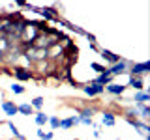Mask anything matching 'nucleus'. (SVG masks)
I'll list each match as a JSON object with an SVG mask.
<instances>
[{"label":"nucleus","mask_w":150,"mask_h":140,"mask_svg":"<svg viewBox=\"0 0 150 140\" xmlns=\"http://www.w3.org/2000/svg\"><path fill=\"white\" fill-rule=\"evenodd\" d=\"M38 15H41V21H45L47 24H49V22H58V19H60L58 4H53V6H43V8H40V13H38Z\"/></svg>","instance_id":"obj_1"},{"label":"nucleus","mask_w":150,"mask_h":140,"mask_svg":"<svg viewBox=\"0 0 150 140\" xmlns=\"http://www.w3.org/2000/svg\"><path fill=\"white\" fill-rule=\"evenodd\" d=\"M150 73V64L148 62H129V67H128V77H139V78H144L146 75Z\"/></svg>","instance_id":"obj_2"},{"label":"nucleus","mask_w":150,"mask_h":140,"mask_svg":"<svg viewBox=\"0 0 150 140\" xmlns=\"http://www.w3.org/2000/svg\"><path fill=\"white\" fill-rule=\"evenodd\" d=\"M11 77H15V80L21 84V82H26V80H32L34 78V71L26 65H15L11 67Z\"/></svg>","instance_id":"obj_3"},{"label":"nucleus","mask_w":150,"mask_h":140,"mask_svg":"<svg viewBox=\"0 0 150 140\" xmlns=\"http://www.w3.org/2000/svg\"><path fill=\"white\" fill-rule=\"evenodd\" d=\"M81 90H83V93L86 97H98V95H103V93H105V86L90 80V82H83Z\"/></svg>","instance_id":"obj_4"},{"label":"nucleus","mask_w":150,"mask_h":140,"mask_svg":"<svg viewBox=\"0 0 150 140\" xmlns=\"http://www.w3.org/2000/svg\"><path fill=\"white\" fill-rule=\"evenodd\" d=\"M128 67H129V60L120 58V62L109 65V67H107V71H109V75H111L112 78H116V77H122V75L128 73Z\"/></svg>","instance_id":"obj_5"},{"label":"nucleus","mask_w":150,"mask_h":140,"mask_svg":"<svg viewBox=\"0 0 150 140\" xmlns=\"http://www.w3.org/2000/svg\"><path fill=\"white\" fill-rule=\"evenodd\" d=\"M77 112H79L77 116H81V118H92V120H94V116L100 112V106H98L96 103H92V105H90L88 101H84L83 105L77 108Z\"/></svg>","instance_id":"obj_6"},{"label":"nucleus","mask_w":150,"mask_h":140,"mask_svg":"<svg viewBox=\"0 0 150 140\" xmlns=\"http://www.w3.org/2000/svg\"><path fill=\"white\" fill-rule=\"evenodd\" d=\"M126 90H128V86H126V84H118L116 80L105 86V93H107V95H111V97H115V99H116V97H120V95H124Z\"/></svg>","instance_id":"obj_7"},{"label":"nucleus","mask_w":150,"mask_h":140,"mask_svg":"<svg viewBox=\"0 0 150 140\" xmlns=\"http://www.w3.org/2000/svg\"><path fill=\"white\" fill-rule=\"evenodd\" d=\"M56 24H60V26L68 28L69 32H73V34H77V36H86V30H84L83 26H77V24H75V22L68 21V19H64V17H60V19H58V22H56Z\"/></svg>","instance_id":"obj_8"},{"label":"nucleus","mask_w":150,"mask_h":140,"mask_svg":"<svg viewBox=\"0 0 150 140\" xmlns=\"http://www.w3.org/2000/svg\"><path fill=\"white\" fill-rule=\"evenodd\" d=\"M98 54H100L101 58L105 60V64H109V65L116 64V62H120V58H122L120 54L112 52V50H109V49H100V52H98ZM109 65H107V67H109Z\"/></svg>","instance_id":"obj_9"},{"label":"nucleus","mask_w":150,"mask_h":140,"mask_svg":"<svg viewBox=\"0 0 150 140\" xmlns=\"http://www.w3.org/2000/svg\"><path fill=\"white\" fill-rule=\"evenodd\" d=\"M0 108H2V112L8 116V118H13V116H17V103H15V101L4 99L2 103H0Z\"/></svg>","instance_id":"obj_10"},{"label":"nucleus","mask_w":150,"mask_h":140,"mask_svg":"<svg viewBox=\"0 0 150 140\" xmlns=\"http://www.w3.org/2000/svg\"><path fill=\"white\" fill-rule=\"evenodd\" d=\"M79 121H81V118L75 116V114L73 116H68V118H60V129H62V131H69V129L77 127Z\"/></svg>","instance_id":"obj_11"},{"label":"nucleus","mask_w":150,"mask_h":140,"mask_svg":"<svg viewBox=\"0 0 150 140\" xmlns=\"http://www.w3.org/2000/svg\"><path fill=\"white\" fill-rule=\"evenodd\" d=\"M101 125L105 127H115L116 125V114L112 110H103L101 112Z\"/></svg>","instance_id":"obj_12"},{"label":"nucleus","mask_w":150,"mask_h":140,"mask_svg":"<svg viewBox=\"0 0 150 140\" xmlns=\"http://www.w3.org/2000/svg\"><path fill=\"white\" fill-rule=\"evenodd\" d=\"M131 105L135 106L141 121H148V118H150V105H141V103H131Z\"/></svg>","instance_id":"obj_13"},{"label":"nucleus","mask_w":150,"mask_h":140,"mask_svg":"<svg viewBox=\"0 0 150 140\" xmlns=\"http://www.w3.org/2000/svg\"><path fill=\"white\" fill-rule=\"evenodd\" d=\"M126 86L131 88L135 92H143L144 90V78H139V77H128V82Z\"/></svg>","instance_id":"obj_14"},{"label":"nucleus","mask_w":150,"mask_h":140,"mask_svg":"<svg viewBox=\"0 0 150 140\" xmlns=\"http://www.w3.org/2000/svg\"><path fill=\"white\" fill-rule=\"evenodd\" d=\"M129 101H133V103H141V105H148V101H150V93L146 90H143V92H135L133 93V97H131Z\"/></svg>","instance_id":"obj_15"},{"label":"nucleus","mask_w":150,"mask_h":140,"mask_svg":"<svg viewBox=\"0 0 150 140\" xmlns=\"http://www.w3.org/2000/svg\"><path fill=\"white\" fill-rule=\"evenodd\" d=\"M6 123H8V129H9V133H11V136L15 138V140H26V134H23L21 131H19V127L13 123L11 120H8Z\"/></svg>","instance_id":"obj_16"},{"label":"nucleus","mask_w":150,"mask_h":140,"mask_svg":"<svg viewBox=\"0 0 150 140\" xmlns=\"http://www.w3.org/2000/svg\"><path fill=\"white\" fill-rule=\"evenodd\" d=\"M17 114H21V116H34V108L30 106L28 101L19 103V105H17Z\"/></svg>","instance_id":"obj_17"},{"label":"nucleus","mask_w":150,"mask_h":140,"mask_svg":"<svg viewBox=\"0 0 150 140\" xmlns=\"http://www.w3.org/2000/svg\"><path fill=\"white\" fill-rule=\"evenodd\" d=\"M28 103H30V106L34 108V112H41V108H43V105H45V97L36 95V97H32Z\"/></svg>","instance_id":"obj_18"},{"label":"nucleus","mask_w":150,"mask_h":140,"mask_svg":"<svg viewBox=\"0 0 150 140\" xmlns=\"http://www.w3.org/2000/svg\"><path fill=\"white\" fill-rule=\"evenodd\" d=\"M122 116H124V120H139V114H137V110H135L133 105L126 106V108L122 110Z\"/></svg>","instance_id":"obj_19"},{"label":"nucleus","mask_w":150,"mask_h":140,"mask_svg":"<svg viewBox=\"0 0 150 140\" xmlns=\"http://www.w3.org/2000/svg\"><path fill=\"white\" fill-rule=\"evenodd\" d=\"M47 120H49V116H47L45 112H34V123L38 125V127L43 129L47 125Z\"/></svg>","instance_id":"obj_20"},{"label":"nucleus","mask_w":150,"mask_h":140,"mask_svg":"<svg viewBox=\"0 0 150 140\" xmlns=\"http://www.w3.org/2000/svg\"><path fill=\"white\" fill-rule=\"evenodd\" d=\"M92 82H98V84H101V86H107V84L115 82V78H112L109 73H105V75H98L96 78H92Z\"/></svg>","instance_id":"obj_21"},{"label":"nucleus","mask_w":150,"mask_h":140,"mask_svg":"<svg viewBox=\"0 0 150 140\" xmlns=\"http://www.w3.org/2000/svg\"><path fill=\"white\" fill-rule=\"evenodd\" d=\"M9 92L15 93V95H23V93L26 92V88L23 86V84H19V82H13L11 86H9Z\"/></svg>","instance_id":"obj_22"},{"label":"nucleus","mask_w":150,"mask_h":140,"mask_svg":"<svg viewBox=\"0 0 150 140\" xmlns=\"http://www.w3.org/2000/svg\"><path fill=\"white\" fill-rule=\"evenodd\" d=\"M47 125H49L53 131L60 129V116H49V120H47Z\"/></svg>","instance_id":"obj_23"},{"label":"nucleus","mask_w":150,"mask_h":140,"mask_svg":"<svg viewBox=\"0 0 150 140\" xmlns=\"http://www.w3.org/2000/svg\"><path fill=\"white\" fill-rule=\"evenodd\" d=\"M90 69H94L98 75H105V73H109L107 71V65H101V64H98V62H90Z\"/></svg>","instance_id":"obj_24"},{"label":"nucleus","mask_w":150,"mask_h":140,"mask_svg":"<svg viewBox=\"0 0 150 140\" xmlns=\"http://www.w3.org/2000/svg\"><path fill=\"white\" fill-rule=\"evenodd\" d=\"M79 118H81V116H79ZM79 125H86V127H92V125H94V120H92V118H81Z\"/></svg>","instance_id":"obj_25"},{"label":"nucleus","mask_w":150,"mask_h":140,"mask_svg":"<svg viewBox=\"0 0 150 140\" xmlns=\"http://www.w3.org/2000/svg\"><path fill=\"white\" fill-rule=\"evenodd\" d=\"M84 37H86V41H88V43H98V41H96V36L90 34V32H86V36H84Z\"/></svg>","instance_id":"obj_26"},{"label":"nucleus","mask_w":150,"mask_h":140,"mask_svg":"<svg viewBox=\"0 0 150 140\" xmlns=\"http://www.w3.org/2000/svg\"><path fill=\"white\" fill-rule=\"evenodd\" d=\"M36 134H38V138H40V140H43V136H45V131L41 129V127H38V131H36Z\"/></svg>","instance_id":"obj_27"},{"label":"nucleus","mask_w":150,"mask_h":140,"mask_svg":"<svg viewBox=\"0 0 150 140\" xmlns=\"http://www.w3.org/2000/svg\"><path fill=\"white\" fill-rule=\"evenodd\" d=\"M53 138H54V133H53V131H47L45 136H43V140H53Z\"/></svg>","instance_id":"obj_28"},{"label":"nucleus","mask_w":150,"mask_h":140,"mask_svg":"<svg viewBox=\"0 0 150 140\" xmlns=\"http://www.w3.org/2000/svg\"><path fill=\"white\" fill-rule=\"evenodd\" d=\"M88 47H90V50H96V52H100V47H98V43H88Z\"/></svg>","instance_id":"obj_29"},{"label":"nucleus","mask_w":150,"mask_h":140,"mask_svg":"<svg viewBox=\"0 0 150 140\" xmlns=\"http://www.w3.org/2000/svg\"><path fill=\"white\" fill-rule=\"evenodd\" d=\"M92 134H94V138H100V136H101V131H100V129H94Z\"/></svg>","instance_id":"obj_30"},{"label":"nucleus","mask_w":150,"mask_h":140,"mask_svg":"<svg viewBox=\"0 0 150 140\" xmlns=\"http://www.w3.org/2000/svg\"><path fill=\"white\" fill-rule=\"evenodd\" d=\"M15 6H17L19 9H23V8H25V2H15Z\"/></svg>","instance_id":"obj_31"},{"label":"nucleus","mask_w":150,"mask_h":140,"mask_svg":"<svg viewBox=\"0 0 150 140\" xmlns=\"http://www.w3.org/2000/svg\"><path fill=\"white\" fill-rule=\"evenodd\" d=\"M143 140H150V136H143Z\"/></svg>","instance_id":"obj_32"},{"label":"nucleus","mask_w":150,"mask_h":140,"mask_svg":"<svg viewBox=\"0 0 150 140\" xmlns=\"http://www.w3.org/2000/svg\"><path fill=\"white\" fill-rule=\"evenodd\" d=\"M71 140H81V138H71Z\"/></svg>","instance_id":"obj_33"},{"label":"nucleus","mask_w":150,"mask_h":140,"mask_svg":"<svg viewBox=\"0 0 150 140\" xmlns=\"http://www.w3.org/2000/svg\"><path fill=\"white\" fill-rule=\"evenodd\" d=\"M0 123H2V121H0Z\"/></svg>","instance_id":"obj_34"}]
</instances>
